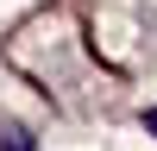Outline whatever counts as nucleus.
<instances>
[{"label":"nucleus","mask_w":157,"mask_h":151,"mask_svg":"<svg viewBox=\"0 0 157 151\" xmlns=\"http://www.w3.org/2000/svg\"><path fill=\"white\" fill-rule=\"evenodd\" d=\"M0 151H38L25 126H0Z\"/></svg>","instance_id":"1"},{"label":"nucleus","mask_w":157,"mask_h":151,"mask_svg":"<svg viewBox=\"0 0 157 151\" xmlns=\"http://www.w3.org/2000/svg\"><path fill=\"white\" fill-rule=\"evenodd\" d=\"M145 132H157V107H151V113H145Z\"/></svg>","instance_id":"2"}]
</instances>
